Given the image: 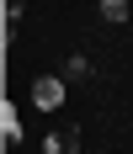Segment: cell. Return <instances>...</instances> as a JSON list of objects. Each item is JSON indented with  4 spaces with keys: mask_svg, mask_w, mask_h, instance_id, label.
Returning a JSON list of instances; mask_svg holds the SVG:
<instances>
[{
    "mask_svg": "<svg viewBox=\"0 0 133 154\" xmlns=\"http://www.w3.org/2000/svg\"><path fill=\"white\" fill-rule=\"evenodd\" d=\"M32 106H43V112H59V106H64V80H59V75H43V80H32Z\"/></svg>",
    "mask_w": 133,
    "mask_h": 154,
    "instance_id": "cell-1",
    "label": "cell"
},
{
    "mask_svg": "<svg viewBox=\"0 0 133 154\" xmlns=\"http://www.w3.org/2000/svg\"><path fill=\"white\" fill-rule=\"evenodd\" d=\"M0 133H5V143H21V117H16V106H11V101L0 106Z\"/></svg>",
    "mask_w": 133,
    "mask_h": 154,
    "instance_id": "cell-2",
    "label": "cell"
},
{
    "mask_svg": "<svg viewBox=\"0 0 133 154\" xmlns=\"http://www.w3.org/2000/svg\"><path fill=\"white\" fill-rule=\"evenodd\" d=\"M21 11H27V0H5V43H11L16 27H21Z\"/></svg>",
    "mask_w": 133,
    "mask_h": 154,
    "instance_id": "cell-3",
    "label": "cell"
},
{
    "mask_svg": "<svg viewBox=\"0 0 133 154\" xmlns=\"http://www.w3.org/2000/svg\"><path fill=\"white\" fill-rule=\"evenodd\" d=\"M64 75H69V80H90V59H85V53H69Z\"/></svg>",
    "mask_w": 133,
    "mask_h": 154,
    "instance_id": "cell-4",
    "label": "cell"
},
{
    "mask_svg": "<svg viewBox=\"0 0 133 154\" xmlns=\"http://www.w3.org/2000/svg\"><path fill=\"white\" fill-rule=\"evenodd\" d=\"M101 21H128V0H101Z\"/></svg>",
    "mask_w": 133,
    "mask_h": 154,
    "instance_id": "cell-5",
    "label": "cell"
}]
</instances>
